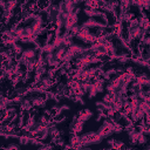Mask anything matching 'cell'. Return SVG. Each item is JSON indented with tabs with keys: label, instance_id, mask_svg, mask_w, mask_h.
Here are the masks:
<instances>
[{
	"label": "cell",
	"instance_id": "2",
	"mask_svg": "<svg viewBox=\"0 0 150 150\" xmlns=\"http://www.w3.org/2000/svg\"><path fill=\"white\" fill-rule=\"evenodd\" d=\"M33 108H46V104H47V101L45 100V97L40 96V95H35V96H30L28 97Z\"/></svg>",
	"mask_w": 150,
	"mask_h": 150
},
{
	"label": "cell",
	"instance_id": "6",
	"mask_svg": "<svg viewBox=\"0 0 150 150\" xmlns=\"http://www.w3.org/2000/svg\"><path fill=\"white\" fill-rule=\"evenodd\" d=\"M6 150H21V148H20V144L18 143H9L7 144Z\"/></svg>",
	"mask_w": 150,
	"mask_h": 150
},
{
	"label": "cell",
	"instance_id": "5",
	"mask_svg": "<svg viewBox=\"0 0 150 150\" xmlns=\"http://www.w3.org/2000/svg\"><path fill=\"white\" fill-rule=\"evenodd\" d=\"M148 141H149L148 136H145L144 134L139 132V135H138V137H137V145H139V146H144L145 144H148Z\"/></svg>",
	"mask_w": 150,
	"mask_h": 150
},
{
	"label": "cell",
	"instance_id": "1",
	"mask_svg": "<svg viewBox=\"0 0 150 150\" xmlns=\"http://www.w3.org/2000/svg\"><path fill=\"white\" fill-rule=\"evenodd\" d=\"M76 115H77V121L79 122L86 123L87 121H89L94 116V112L89 108H84V109H80Z\"/></svg>",
	"mask_w": 150,
	"mask_h": 150
},
{
	"label": "cell",
	"instance_id": "7",
	"mask_svg": "<svg viewBox=\"0 0 150 150\" xmlns=\"http://www.w3.org/2000/svg\"><path fill=\"white\" fill-rule=\"evenodd\" d=\"M100 150H114V149L110 148V146H105V148H102V149H100Z\"/></svg>",
	"mask_w": 150,
	"mask_h": 150
},
{
	"label": "cell",
	"instance_id": "4",
	"mask_svg": "<svg viewBox=\"0 0 150 150\" xmlns=\"http://www.w3.org/2000/svg\"><path fill=\"white\" fill-rule=\"evenodd\" d=\"M66 50H67V47H64V46H60V47H57V48L55 49V52L53 53L55 60L62 63L63 56H64V54H66Z\"/></svg>",
	"mask_w": 150,
	"mask_h": 150
},
{
	"label": "cell",
	"instance_id": "3",
	"mask_svg": "<svg viewBox=\"0 0 150 150\" xmlns=\"http://www.w3.org/2000/svg\"><path fill=\"white\" fill-rule=\"evenodd\" d=\"M36 55H38V53L34 48H27V49H23V52L20 56L26 60H36Z\"/></svg>",
	"mask_w": 150,
	"mask_h": 150
}]
</instances>
